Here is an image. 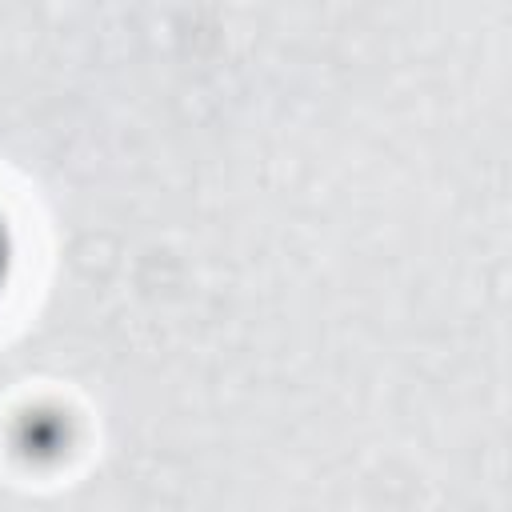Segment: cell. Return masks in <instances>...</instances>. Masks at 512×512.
<instances>
[{
    "label": "cell",
    "instance_id": "6da1fadb",
    "mask_svg": "<svg viewBox=\"0 0 512 512\" xmlns=\"http://www.w3.org/2000/svg\"><path fill=\"white\" fill-rule=\"evenodd\" d=\"M0 276H4V232H0Z\"/></svg>",
    "mask_w": 512,
    "mask_h": 512
}]
</instances>
